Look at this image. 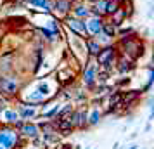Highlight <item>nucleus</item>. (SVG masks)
Listing matches in <instances>:
<instances>
[{
  "mask_svg": "<svg viewBox=\"0 0 154 149\" xmlns=\"http://www.w3.org/2000/svg\"><path fill=\"white\" fill-rule=\"evenodd\" d=\"M102 33H106V35L109 36V38H116V33H118V28L112 24V23H109V21H106V17H104V21H102V29H100Z\"/></svg>",
  "mask_w": 154,
  "mask_h": 149,
  "instance_id": "20",
  "label": "nucleus"
},
{
  "mask_svg": "<svg viewBox=\"0 0 154 149\" xmlns=\"http://www.w3.org/2000/svg\"><path fill=\"white\" fill-rule=\"evenodd\" d=\"M59 109H61V106L57 104V106H54L52 109H50L49 113H43V118H54V116H56V114L59 113Z\"/></svg>",
  "mask_w": 154,
  "mask_h": 149,
  "instance_id": "23",
  "label": "nucleus"
},
{
  "mask_svg": "<svg viewBox=\"0 0 154 149\" xmlns=\"http://www.w3.org/2000/svg\"><path fill=\"white\" fill-rule=\"evenodd\" d=\"M107 2H119V4H123L125 0H107Z\"/></svg>",
  "mask_w": 154,
  "mask_h": 149,
  "instance_id": "27",
  "label": "nucleus"
},
{
  "mask_svg": "<svg viewBox=\"0 0 154 149\" xmlns=\"http://www.w3.org/2000/svg\"><path fill=\"white\" fill-rule=\"evenodd\" d=\"M102 21H104V17H99V16H88L87 19H85V26H87V33L88 36H95L102 29Z\"/></svg>",
  "mask_w": 154,
  "mask_h": 149,
  "instance_id": "9",
  "label": "nucleus"
},
{
  "mask_svg": "<svg viewBox=\"0 0 154 149\" xmlns=\"http://www.w3.org/2000/svg\"><path fill=\"white\" fill-rule=\"evenodd\" d=\"M85 47H87V52H88V56H90V57H95L99 54V50L102 49V47H100V43H99L94 36L85 38Z\"/></svg>",
  "mask_w": 154,
  "mask_h": 149,
  "instance_id": "15",
  "label": "nucleus"
},
{
  "mask_svg": "<svg viewBox=\"0 0 154 149\" xmlns=\"http://www.w3.org/2000/svg\"><path fill=\"white\" fill-rule=\"evenodd\" d=\"M106 2L107 0H95L94 5L90 7V14L99 16V17H106Z\"/></svg>",
  "mask_w": 154,
  "mask_h": 149,
  "instance_id": "17",
  "label": "nucleus"
},
{
  "mask_svg": "<svg viewBox=\"0 0 154 149\" xmlns=\"http://www.w3.org/2000/svg\"><path fill=\"white\" fill-rule=\"evenodd\" d=\"M87 116H88L87 107H80V109H73L66 118L71 121V125L75 128H85L87 127Z\"/></svg>",
  "mask_w": 154,
  "mask_h": 149,
  "instance_id": "7",
  "label": "nucleus"
},
{
  "mask_svg": "<svg viewBox=\"0 0 154 149\" xmlns=\"http://www.w3.org/2000/svg\"><path fill=\"white\" fill-rule=\"evenodd\" d=\"M100 118H102V111H100L99 107H94V109L90 111V114L87 116V125H90V127H94V125H99Z\"/></svg>",
  "mask_w": 154,
  "mask_h": 149,
  "instance_id": "19",
  "label": "nucleus"
},
{
  "mask_svg": "<svg viewBox=\"0 0 154 149\" xmlns=\"http://www.w3.org/2000/svg\"><path fill=\"white\" fill-rule=\"evenodd\" d=\"M63 23L73 35H78V36H82V38H88L87 26H85V19H78V17H75V16L68 14L66 17H63Z\"/></svg>",
  "mask_w": 154,
  "mask_h": 149,
  "instance_id": "4",
  "label": "nucleus"
},
{
  "mask_svg": "<svg viewBox=\"0 0 154 149\" xmlns=\"http://www.w3.org/2000/svg\"><path fill=\"white\" fill-rule=\"evenodd\" d=\"M19 139V134L16 132V128L9 127V125H4L0 128V146L5 149H12L16 146V142Z\"/></svg>",
  "mask_w": 154,
  "mask_h": 149,
  "instance_id": "6",
  "label": "nucleus"
},
{
  "mask_svg": "<svg viewBox=\"0 0 154 149\" xmlns=\"http://www.w3.org/2000/svg\"><path fill=\"white\" fill-rule=\"evenodd\" d=\"M119 5H121L119 2H106V17H109Z\"/></svg>",
  "mask_w": 154,
  "mask_h": 149,
  "instance_id": "22",
  "label": "nucleus"
},
{
  "mask_svg": "<svg viewBox=\"0 0 154 149\" xmlns=\"http://www.w3.org/2000/svg\"><path fill=\"white\" fill-rule=\"evenodd\" d=\"M4 109H7V97H5V95L0 97V113H2Z\"/></svg>",
  "mask_w": 154,
  "mask_h": 149,
  "instance_id": "24",
  "label": "nucleus"
},
{
  "mask_svg": "<svg viewBox=\"0 0 154 149\" xmlns=\"http://www.w3.org/2000/svg\"><path fill=\"white\" fill-rule=\"evenodd\" d=\"M19 90H21V82L17 76H11L7 73L0 75V94L2 95L12 97V95H17Z\"/></svg>",
  "mask_w": 154,
  "mask_h": 149,
  "instance_id": "2",
  "label": "nucleus"
},
{
  "mask_svg": "<svg viewBox=\"0 0 154 149\" xmlns=\"http://www.w3.org/2000/svg\"><path fill=\"white\" fill-rule=\"evenodd\" d=\"M69 14L78 17V19H87L90 16V7L85 5L83 2H73V7H71Z\"/></svg>",
  "mask_w": 154,
  "mask_h": 149,
  "instance_id": "14",
  "label": "nucleus"
},
{
  "mask_svg": "<svg viewBox=\"0 0 154 149\" xmlns=\"http://www.w3.org/2000/svg\"><path fill=\"white\" fill-rule=\"evenodd\" d=\"M63 149H71V144H64V146H61Z\"/></svg>",
  "mask_w": 154,
  "mask_h": 149,
  "instance_id": "25",
  "label": "nucleus"
},
{
  "mask_svg": "<svg viewBox=\"0 0 154 149\" xmlns=\"http://www.w3.org/2000/svg\"><path fill=\"white\" fill-rule=\"evenodd\" d=\"M114 68L118 70L119 75H126V73H130V71L135 68V61L130 59V57H126V56L118 54V61H116V66H114Z\"/></svg>",
  "mask_w": 154,
  "mask_h": 149,
  "instance_id": "12",
  "label": "nucleus"
},
{
  "mask_svg": "<svg viewBox=\"0 0 154 149\" xmlns=\"http://www.w3.org/2000/svg\"><path fill=\"white\" fill-rule=\"evenodd\" d=\"M71 7H73V2H71V0H54L50 12H56L57 16L66 17V16L71 12Z\"/></svg>",
  "mask_w": 154,
  "mask_h": 149,
  "instance_id": "10",
  "label": "nucleus"
},
{
  "mask_svg": "<svg viewBox=\"0 0 154 149\" xmlns=\"http://www.w3.org/2000/svg\"><path fill=\"white\" fill-rule=\"evenodd\" d=\"M69 47H71V56L78 57V61H87L88 57V52H87V47H85V38L82 36H69Z\"/></svg>",
  "mask_w": 154,
  "mask_h": 149,
  "instance_id": "5",
  "label": "nucleus"
},
{
  "mask_svg": "<svg viewBox=\"0 0 154 149\" xmlns=\"http://www.w3.org/2000/svg\"><path fill=\"white\" fill-rule=\"evenodd\" d=\"M35 104H28V102H19V106H17V114H19V118H21L23 121H29L33 120V118H36L38 116V111H36Z\"/></svg>",
  "mask_w": 154,
  "mask_h": 149,
  "instance_id": "8",
  "label": "nucleus"
},
{
  "mask_svg": "<svg viewBox=\"0 0 154 149\" xmlns=\"http://www.w3.org/2000/svg\"><path fill=\"white\" fill-rule=\"evenodd\" d=\"M54 95V87L50 85V82L47 78H36L31 85L26 88V92L23 94V102L28 104H42L47 102Z\"/></svg>",
  "mask_w": 154,
  "mask_h": 149,
  "instance_id": "1",
  "label": "nucleus"
},
{
  "mask_svg": "<svg viewBox=\"0 0 154 149\" xmlns=\"http://www.w3.org/2000/svg\"><path fill=\"white\" fill-rule=\"evenodd\" d=\"M0 149H5V147H0Z\"/></svg>",
  "mask_w": 154,
  "mask_h": 149,
  "instance_id": "28",
  "label": "nucleus"
},
{
  "mask_svg": "<svg viewBox=\"0 0 154 149\" xmlns=\"http://www.w3.org/2000/svg\"><path fill=\"white\" fill-rule=\"evenodd\" d=\"M109 19H111L109 23H112L116 28H121V26L125 24L126 19H128V14H126V9L123 7V4H121V5H119V7L116 9L111 16H109Z\"/></svg>",
  "mask_w": 154,
  "mask_h": 149,
  "instance_id": "13",
  "label": "nucleus"
},
{
  "mask_svg": "<svg viewBox=\"0 0 154 149\" xmlns=\"http://www.w3.org/2000/svg\"><path fill=\"white\" fill-rule=\"evenodd\" d=\"M4 116H5V120L12 125L16 120H19V114H17V111L16 109H4Z\"/></svg>",
  "mask_w": 154,
  "mask_h": 149,
  "instance_id": "21",
  "label": "nucleus"
},
{
  "mask_svg": "<svg viewBox=\"0 0 154 149\" xmlns=\"http://www.w3.org/2000/svg\"><path fill=\"white\" fill-rule=\"evenodd\" d=\"M97 71H99V64L95 63V57H87L85 61V68H83V73H82V80H83V85L87 88H94L97 85L95 82V76H97Z\"/></svg>",
  "mask_w": 154,
  "mask_h": 149,
  "instance_id": "3",
  "label": "nucleus"
},
{
  "mask_svg": "<svg viewBox=\"0 0 154 149\" xmlns=\"http://www.w3.org/2000/svg\"><path fill=\"white\" fill-rule=\"evenodd\" d=\"M17 130H19V137H24V139H35V137L40 135L38 125L29 123V121H23V125Z\"/></svg>",
  "mask_w": 154,
  "mask_h": 149,
  "instance_id": "11",
  "label": "nucleus"
},
{
  "mask_svg": "<svg viewBox=\"0 0 154 149\" xmlns=\"http://www.w3.org/2000/svg\"><path fill=\"white\" fill-rule=\"evenodd\" d=\"M121 92H112L111 97H109V109L107 113H118L121 109Z\"/></svg>",
  "mask_w": 154,
  "mask_h": 149,
  "instance_id": "16",
  "label": "nucleus"
},
{
  "mask_svg": "<svg viewBox=\"0 0 154 149\" xmlns=\"http://www.w3.org/2000/svg\"><path fill=\"white\" fill-rule=\"evenodd\" d=\"M38 130L42 132V135L57 134L56 123H54V121H52V120H47V121H42V123H38Z\"/></svg>",
  "mask_w": 154,
  "mask_h": 149,
  "instance_id": "18",
  "label": "nucleus"
},
{
  "mask_svg": "<svg viewBox=\"0 0 154 149\" xmlns=\"http://www.w3.org/2000/svg\"><path fill=\"white\" fill-rule=\"evenodd\" d=\"M128 149H139V146H137V144H133V146H130Z\"/></svg>",
  "mask_w": 154,
  "mask_h": 149,
  "instance_id": "26",
  "label": "nucleus"
}]
</instances>
